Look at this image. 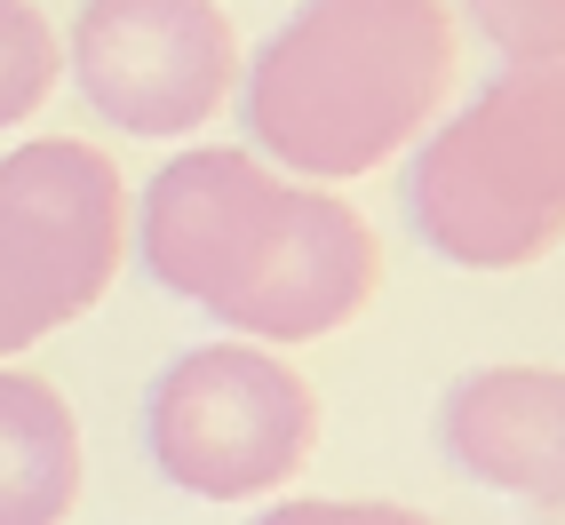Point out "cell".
Wrapping results in <instances>:
<instances>
[{
  "mask_svg": "<svg viewBox=\"0 0 565 525\" xmlns=\"http://www.w3.org/2000/svg\"><path fill=\"white\" fill-rule=\"evenodd\" d=\"M143 279L207 311L232 343L279 351L351 326L383 287L366 215L327 183L263 168L247 143L175 152L136 200Z\"/></svg>",
  "mask_w": 565,
  "mask_h": 525,
  "instance_id": "6da1fadb",
  "label": "cell"
},
{
  "mask_svg": "<svg viewBox=\"0 0 565 525\" xmlns=\"http://www.w3.org/2000/svg\"><path fill=\"white\" fill-rule=\"evenodd\" d=\"M446 88V0H295L239 72L247 152L295 183H359L423 143Z\"/></svg>",
  "mask_w": 565,
  "mask_h": 525,
  "instance_id": "7a4b0ae2",
  "label": "cell"
},
{
  "mask_svg": "<svg viewBox=\"0 0 565 525\" xmlns=\"http://www.w3.org/2000/svg\"><path fill=\"white\" fill-rule=\"evenodd\" d=\"M406 215L462 271H525L565 239V64L494 72L462 111L423 128Z\"/></svg>",
  "mask_w": 565,
  "mask_h": 525,
  "instance_id": "3957f363",
  "label": "cell"
},
{
  "mask_svg": "<svg viewBox=\"0 0 565 525\" xmlns=\"http://www.w3.org/2000/svg\"><path fill=\"white\" fill-rule=\"evenodd\" d=\"M319 398L279 351L192 343L143 390V454L192 502H263L311 462Z\"/></svg>",
  "mask_w": 565,
  "mask_h": 525,
  "instance_id": "277c9868",
  "label": "cell"
},
{
  "mask_svg": "<svg viewBox=\"0 0 565 525\" xmlns=\"http://www.w3.org/2000/svg\"><path fill=\"white\" fill-rule=\"evenodd\" d=\"M128 262V183L81 136L0 152V366L104 303Z\"/></svg>",
  "mask_w": 565,
  "mask_h": 525,
  "instance_id": "5b68a950",
  "label": "cell"
},
{
  "mask_svg": "<svg viewBox=\"0 0 565 525\" xmlns=\"http://www.w3.org/2000/svg\"><path fill=\"white\" fill-rule=\"evenodd\" d=\"M64 64L104 128L175 143L239 88V32L215 0H81Z\"/></svg>",
  "mask_w": 565,
  "mask_h": 525,
  "instance_id": "8992f818",
  "label": "cell"
},
{
  "mask_svg": "<svg viewBox=\"0 0 565 525\" xmlns=\"http://www.w3.org/2000/svg\"><path fill=\"white\" fill-rule=\"evenodd\" d=\"M438 454L486 494L565 510V366H470L446 383Z\"/></svg>",
  "mask_w": 565,
  "mask_h": 525,
  "instance_id": "52a82bcc",
  "label": "cell"
},
{
  "mask_svg": "<svg viewBox=\"0 0 565 525\" xmlns=\"http://www.w3.org/2000/svg\"><path fill=\"white\" fill-rule=\"evenodd\" d=\"M81 415L56 383L0 366V525H64L81 502Z\"/></svg>",
  "mask_w": 565,
  "mask_h": 525,
  "instance_id": "ba28073f",
  "label": "cell"
},
{
  "mask_svg": "<svg viewBox=\"0 0 565 525\" xmlns=\"http://www.w3.org/2000/svg\"><path fill=\"white\" fill-rule=\"evenodd\" d=\"M64 72V41L32 0H0V128L32 120Z\"/></svg>",
  "mask_w": 565,
  "mask_h": 525,
  "instance_id": "9c48e42d",
  "label": "cell"
},
{
  "mask_svg": "<svg viewBox=\"0 0 565 525\" xmlns=\"http://www.w3.org/2000/svg\"><path fill=\"white\" fill-rule=\"evenodd\" d=\"M462 24L502 56V72L565 64V0H462Z\"/></svg>",
  "mask_w": 565,
  "mask_h": 525,
  "instance_id": "30bf717a",
  "label": "cell"
},
{
  "mask_svg": "<svg viewBox=\"0 0 565 525\" xmlns=\"http://www.w3.org/2000/svg\"><path fill=\"white\" fill-rule=\"evenodd\" d=\"M255 525H438V517L406 510V502H279Z\"/></svg>",
  "mask_w": 565,
  "mask_h": 525,
  "instance_id": "8fae6325",
  "label": "cell"
}]
</instances>
